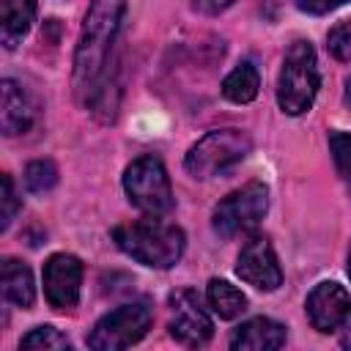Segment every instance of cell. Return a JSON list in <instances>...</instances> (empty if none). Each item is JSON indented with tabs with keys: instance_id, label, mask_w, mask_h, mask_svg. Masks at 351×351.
<instances>
[{
	"instance_id": "24",
	"label": "cell",
	"mask_w": 351,
	"mask_h": 351,
	"mask_svg": "<svg viewBox=\"0 0 351 351\" xmlns=\"http://www.w3.org/2000/svg\"><path fill=\"white\" fill-rule=\"evenodd\" d=\"M233 0H192V8L203 11V14H219L230 5Z\"/></svg>"
},
{
	"instance_id": "16",
	"label": "cell",
	"mask_w": 351,
	"mask_h": 351,
	"mask_svg": "<svg viewBox=\"0 0 351 351\" xmlns=\"http://www.w3.org/2000/svg\"><path fill=\"white\" fill-rule=\"evenodd\" d=\"M258 88H261V77H258V69H255L250 60L239 63V66L225 77V82H222L225 99H230V101H236V104L252 101V99L258 96Z\"/></svg>"
},
{
	"instance_id": "7",
	"label": "cell",
	"mask_w": 351,
	"mask_h": 351,
	"mask_svg": "<svg viewBox=\"0 0 351 351\" xmlns=\"http://www.w3.org/2000/svg\"><path fill=\"white\" fill-rule=\"evenodd\" d=\"M269 208V189L258 181L230 192L217 208H214V217H211V225L219 236L230 239V236H239V233H247L252 230L263 214Z\"/></svg>"
},
{
	"instance_id": "18",
	"label": "cell",
	"mask_w": 351,
	"mask_h": 351,
	"mask_svg": "<svg viewBox=\"0 0 351 351\" xmlns=\"http://www.w3.org/2000/svg\"><path fill=\"white\" fill-rule=\"evenodd\" d=\"M69 337L60 335L55 326H36L33 332H27L19 340V348H38V351H58V348H69Z\"/></svg>"
},
{
	"instance_id": "13",
	"label": "cell",
	"mask_w": 351,
	"mask_h": 351,
	"mask_svg": "<svg viewBox=\"0 0 351 351\" xmlns=\"http://www.w3.org/2000/svg\"><path fill=\"white\" fill-rule=\"evenodd\" d=\"M285 346V326L271 318H250L230 335V348L236 351H271Z\"/></svg>"
},
{
	"instance_id": "9",
	"label": "cell",
	"mask_w": 351,
	"mask_h": 351,
	"mask_svg": "<svg viewBox=\"0 0 351 351\" xmlns=\"http://www.w3.org/2000/svg\"><path fill=\"white\" fill-rule=\"evenodd\" d=\"M236 274L255 285L258 291H274L282 282V269L277 263L274 247L266 236H252L250 241H244L241 252H239V263H236Z\"/></svg>"
},
{
	"instance_id": "3",
	"label": "cell",
	"mask_w": 351,
	"mask_h": 351,
	"mask_svg": "<svg viewBox=\"0 0 351 351\" xmlns=\"http://www.w3.org/2000/svg\"><path fill=\"white\" fill-rule=\"evenodd\" d=\"M318 63L315 49L307 41H293L282 58V69L277 77V101L282 112L302 115L313 107L318 93Z\"/></svg>"
},
{
	"instance_id": "2",
	"label": "cell",
	"mask_w": 351,
	"mask_h": 351,
	"mask_svg": "<svg viewBox=\"0 0 351 351\" xmlns=\"http://www.w3.org/2000/svg\"><path fill=\"white\" fill-rule=\"evenodd\" d=\"M112 239L118 250L151 269H170L178 263L184 252V230L159 217H145L134 222H123L112 228Z\"/></svg>"
},
{
	"instance_id": "4",
	"label": "cell",
	"mask_w": 351,
	"mask_h": 351,
	"mask_svg": "<svg viewBox=\"0 0 351 351\" xmlns=\"http://www.w3.org/2000/svg\"><path fill=\"white\" fill-rule=\"evenodd\" d=\"M250 148H252V140H250L247 132H241V129H214L189 148V154L184 159V167L195 178H211L217 173H225L236 162H241L250 154Z\"/></svg>"
},
{
	"instance_id": "12",
	"label": "cell",
	"mask_w": 351,
	"mask_h": 351,
	"mask_svg": "<svg viewBox=\"0 0 351 351\" xmlns=\"http://www.w3.org/2000/svg\"><path fill=\"white\" fill-rule=\"evenodd\" d=\"M36 110L33 101L27 99V93L14 82V80H3L0 85V129L3 134H22L33 126Z\"/></svg>"
},
{
	"instance_id": "14",
	"label": "cell",
	"mask_w": 351,
	"mask_h": 351,
	"mask_svg": "<svg viewBox=\"0 0 351 351\" xmlns=\"http://www.w3.org/2000/svg\"><path fill=\"white\" fill-rule=\"evenodd\" d=\"M36 16V0H0V41L14 49L30 30Z\"/></svg>"
},
{
	"instance_id": "20",
	"label": "cell",
	"mask_w": 351,
	"mask_h": 351,
	"mask_svg": "<svg viewBox=\"0 0 351 351\" xmlns=\"http://www.w3.org/2000/svg\"><path fill=\"white\" fill-rule=\"evenodd\" d=\"M55 181H58V170H55V165L47 162V159L30 162L27 170H25V186H27L30 192H47V189L55 186Z\"/></svg>"
},
{
	"instance_id": "11",
	"label": "cell",
	"mask_w": 351,
	"mask_h": 351,
	"mask_svg": "<svg viewBox=\"0 0 351 351\" xmlns=\"http://www.w3.org/2000/svg\"><path fill=\"white\" fill-rule=\"evenodd\" d=\"M307 315L318 332L340 329L351 315V296L337 282H318L307 296Z\"/></svg>"
},
{
	"instance_id": "25",
	"label": "cell",
	"mask_w": 351,
	"mask_h": 351,
	"mask_svg": "<svg viewBox=\"0 0 351 351\" xmlns=\"http://www.w3.org/2000/svg\"><path fill=\"white\" fill-rule=\"evenodd\" d=\"M346 101H348V104H351V77H348V80H346Z\"/></svg>"
},
{
	"instance_id": "1",
	"label": "cell",
	"mask_w": 351,
	"mask_h": 351,
	"mask_svg": "<svg viewBox=\"0 0 351 351\" xmlns=\"http://www.w3.org/2000/svg\"><path fill=\"white\" fill-rule=\"evenodd\" d=\"M126 0H93L82 33L74 52V93L77 99L90 107L93 112L107 110L112 118L115 101H110V85H107V58L112 49V41L118 36L121 19H123Z\"/></svg>"
},
{
	"instance_id": "5",
	"label": "cell",
	"mask_w": 351,
	"mask_h": 351,
	"mask_svg": "<svg viewBox=\"0 0 351 351\" xmlns=\"http://www.w3.org/2000/svg\"><path fill=\"white\" fill-rule=\"evenodd\" d=\"M123 189L132 206L154 217L170 214L176 206L167 170L156 156H137L123 173Z\"/></svg>"
},
{
	"instance_id": "19",
	"label": "cell",
	"mask_w": 351,
	"mask_h": 351,
	"mask_svg": "<svg viewBox=\"0 0 351 351\" xmlns=\"http://www.w3.org/2000/svg\"><path fill=\"white\" fill-rule=\"evenodd\" d=\"M329 151H332V159H335V167L343 178V184L351 192V134L332 132L329 134Z\"/></svg>"
},
{
	"instance_id": "8",
	"label": "cell",
	"mask_w": 351,
	"mask_h": 351,
	"mask_svg": "<svg viewBox=\"0 0 351 351\" xmlns=\"http://www.w3.org/2000/svg\"><path fill=\"white\" fill-rule=\"evenodd\" d=\"M170 335L184 346H203L214 335V324L195 291H176L170 296Z\"/></svg>"
},
{
	"instance_id": "26",
	"label": "cell",
	"mask_w": 351,
	"mask_h": 351,
	"mask_svg": "<svg viewBox=\"0 0 351 351\" xmlns=\"http://www.w3.org/2000/svg\"><path fill=\"white\" fill-rule=\"evenodd\" d=\"M348 277H351V250H348Z\"/></svg>"
},
{
	"instance_id": "10",
	"label": "cell",
	"mask_w": 351,
	"mask_h": 351,
	"mask_svg": "<svg viewBox=\"0 0 351 351\" xmlns=\"http://www.w3.org/2000/svg\"><path fill=\"white\" fill-rule=\"evenodd\" d=\"M82 263L74 255L58 252L44 263V296L55 310H71L80 299Z\"/></svg>"
},
{
	"instance_id": "23",
	"label": "cell",
	"mask_w": 351,
	"mask_h": 351,
	"mask_svg": "<svg viewBox=\"0 0 351 351\" xmlns=\"http://www.w3.org/2000/svg\"><path fill=\"white\" fill-rule=\"evenodd\" d=\"M348 0H296V5L307 14H326V11H335L340 5H346Z\"/></svg>"
},
{
	"instance_id": "22",
	"label": "cell",
	"mask_w": 351,
	"mask_h": 351,
	"mask_svg": "<svg viewBox=\"0 0 351 351\" xmlns=\"http://www.w3.org/2000/svg\"><path fill=\"white\" fill-rule=\"evenodd\" d=\"M0 200H3L0 228L5 230V228L11 225V219H14L16 208H19V200H16V192H14V181H11V176H3V195H0Z\"/></svg>"
},
{
	"instance_id": "17",
	"label": "cell",
	"mask_w": 351,
	"mask_h": 351,
	"mask_svg": "<svg viewBox=\"0 0 351 351\" xmlns=\"http://www.w3.org/2000/svg\"><path fill=\"white\" fill-rule=\"evenodd\" d=\"M208 304H211V310L219 315V318H236V315H241L244 310H247V296L236 288V285H230L228 280H211L208 282Z\"/></svg>"
},
{
	"instance_id": "15",
	"label": "cell",
	"mask_w": 351,
	"mask_h": 351,
	"mask_svg": "<svg viewBox=\"0 0 351 351\" xmlns=\"http://www.w3.org/2000/svg\"><path fill=\"white\" fill-rule=\"evenodd\" d=\"M3 293L16 307H30L33 304L36 288H33V274L25 263H19L14 258L3 261Z\"/></svg>"
},
{
	"instance_id": "6",
	"label": "cell",
	"mask_w": 351,
	"mask_h": 351,
	"mask_svg": "<svg viewBox=\"0 0 351 351\" xmlns=\"http://www.w3.org/2000/svg\"><path fill=\"white\" fill-rule=\"evenodd\" d=\"M151 321H154V310H151V304L145 299L121 304L118 310H110L104 318H99V324L88 335V346L93 351L126 348V346L137 343L148 332Z\"/></svg>"
},
{
	"instance_id": "21",
	"label": "cell",
	"mask_w": 351,
	"mask_h": 351,
	"mask_svg": "<svg viewBox=\"0 0 351 351\" xmlns=\"http://www.w3.org/2000/svg\"><path fill=\"white\" fill-rule=\"evenodd\" d=\"M326 41H329V52L337 60H351V19L337 22L329 30V38Z\"/></svg>"
}]
</instances>
